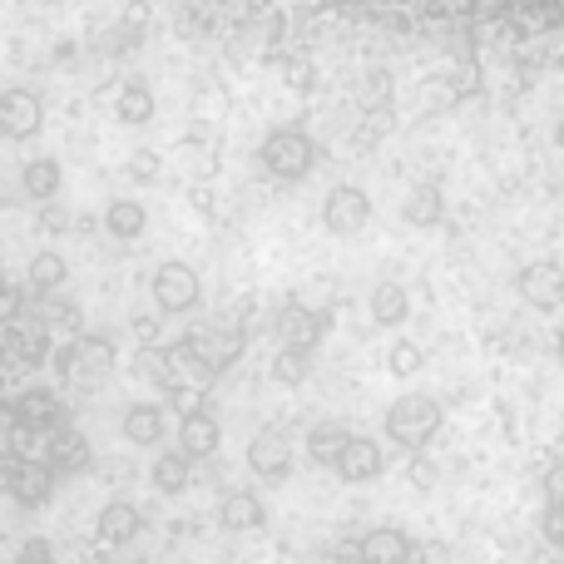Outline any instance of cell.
Returning <instances> with one entry per match:
<instances>
[{"label": "cell", "mask_w": 564, "mask_h": 564, "mask_svg": "<svg viewBox=\"0 0 564 564\" xmlns=\"http://www.w3.org/2000/svg\"><path fill=\"white\" fill-rule=\"evenodd\" d=\"M59 377H65V387L75 391H105V381L115 377V347H109V337H99V332H79L75 341H65L59 347Z\"/></svg>", "instance_id": "obj_1"}, {"label": "cell", "mask_w": 564, "mask_h": 564, "mask_svg": "<svg viewBox=\"0 0 564 564\" xmlns=\"http://www.w3.org/2000/svg\"><path fill=\"white\" fill-rule=\"evenodd\" d=\"M441 431V401L426 397V391H406L387 406V436L406 451H421L431 446Z\"/></svg>", "instance_id": "obj_2"}, {"label": "cell", "mask_w": 564, "mask_h": 564, "mask_svg": "<svg viewBox=\"0 0 564 564\" xmlns=\"http://www.w3.org/2000/svg\"><path fill=\"white\" fill-rule=\"evenodd\" d=\"M178 357H188L198 371L218 377V371L238 367V357H243V332L238 327H198L178 341Z\"/></svg>", "instance_id": "obj_3"}, {"label": "cell", "mask_w": 564, "mask_h": 564, "mask_svg": "<svg viewBox=\"0 0 564 564\" xmlns=\"http://www.w3.org/2000/svg\"><path fill=\"white\" fill-rule=\"evenodd\" d=\"M263 164L282 184H297V178H307L312 164H317V144H312L302 129H273V134L263 139Z\"/></svg>", "instance_id": "obj_4"}, {"label": "cell", "mask_w": 564, "mask_h": 564, "mask_svg": "<svg viewBox=\"0 0 564 564\" xmlns=\"http://www.w3.org/2000/svg\"><path fill=\"white\" fill-rule=\"evenodd\" d=\"M198 273L188 263H164L154 278H149V297H154V312L169 317V312H194L198 307Z\"/></svg>", "instance_id": "obj_5"}, {"label": "cell", "mask_w": 564, "mask_h": 564, "mask_svg": "<svg viewBox=\"0 0 564 564\" xmlns=\"http://www.w3.org/2000/svg\"><path fill=\"white\" fill-rule=\"evenodd\" d=\"M273 327H278L282 351H302V357H307V351L322 341V332L332 327V317L322 307H307V302H288V307L278 312Z\"/></svg>", "instance_id": "obj_6"}, {"label": "cell", "mask_w": 564, "mask_h": 564, "mask_svg": "<svg viewBox=\"0 0 564 564\" xmlns=\"http://www.w3.org/2000/svg\"><path fill=\"white\" fill-rule=\"evenodd\" d=\"M322 224H327V234L337 238H351L361 234V228L371 224V198L361 194L357 184H341L327 194V204H322Z\"/></svg>", "instance_id": "obj_7"}, {"label": "cell", "mask_w": 564, "mask_h": 564, "mask_svg": "<svg viewBox=\"0 0 564 564\" xmlns=\"http://www.w3.org/2000/svg\"><path fill=\"white\" fill-rule=\"evenodd\" d=\"M45 124V105L35 89H0V134L6 139H35Z\"/></svg>", "instance_id": "obj_8"}, {"label": "cell", "mask_w": 564, "mask_h": 564, "mask_svg": "<svg viewBox=\"0 0 564 564\" xmlns=\"http://www.w3.org/2000/svg\"><path fill=\"white\" fill-rule=\"evenodd\" d=\"M248 466H253V476H263V480L292 476V441H288V431H278V426L258 431V436L248 441Z\"/></svg>", "instance_id": "obj_9"}, {"label": "cell", "mask_w": 564, "mask_h": 564, "mask_svg": "<svg viewBox=\"0 0 564 564\" xmlns=\"http://www.w3.org/2000/svg\"><path fill=\"white\" fill-rule=\"evenodd\" d=\"M332 470H337L347 486H367V480L381 476V446L371 436H347V446L337 451Z\"/></svg>", "instance_id": "obj_10"}, {"label": "cell", "mask_w": 564, "mask_h": 564, "mask_svg": "<svg viewBox=\"0 0 564 564\" xmlns=\"http://www.w3.org/2000/svg\"><path fill=\"white\" fill-rule=\"evenodd\" d=\"M218 441H224V426H218L214 411H188L184 421H178V451H184L188 460H208L218 456Z\"/></svg>", "instance_id": "obj_11"}, {"label": "cell", "mask_w": 564, "mask_h": 564, "mask_svg": "<svg viewBox=\"0 0 564 564\" xmlns=\"http://www.w3.org/2000/svg\"><path fill=\"white\" fill-rule=\"evenodd\" d=\"M119 431H124L129 446H159L169 436V411L159 401H134L124 411V421H119Z\"/></svg>", "instance_id": "obj_12"}, {"label": "cell", "mask_w": 564, "mask_h": 564, "mask_svg": "<svg viewBox=\"0 0 564 564\" xmlns=\"http://www.w3.org/2000/svg\"><path fill=\"white\" fill-rule=\"evenodd\" d=\"M15 426H35V431H55L65 426V406L50 387H30L15 397Z\"/></svg>", "instance_id": "obj_13"}, {"label": "cell", "mask_w": 564, "mask_h": 564, "mask_svg": "<svg viewBox=\"0 0 564 564\" xmlns=\"http://www.w3.org/2000/svg\"><path fill=\"white\" fill-rule=\"evenodd\" d=\"M520 292H525V302L530 307H540V312H555L560 307V292H564V278H560V268L550 263H530L525 273H520Z\"/></svg>", "instance_id": "obj_14"}, {"label": "cell", "mask_w": 564, "mask_h": 564, "mask_svg": "<svg viewBox=\"0 0 564 564\" xmlns=\"http://www.w3.org/2000/svg\"><path fill=\"white\" fill-rule=\"evenodd\" d=\"M446 218V194L436 184H416L401 198V224L406 228H436Z\"/></svg>", "instance_id": "obj_15"}, {"label": "cell", "mask_w": 564, "mask_h": 564, "mask_svg": "<svg viewBox=\"0 0 564 564\" xmlns=\"http://www.w3.org/2000/svg\"><path fill=\"white\" fill-rule=\"evenodd\" d=\"M89 466V441L75 426H55L50 431V451H45V470H85Z\"/></svg>", "instance_id": "obj_16"}, {"label": "cell", "mask_w": 564, "mask_h": 564, "mask_svg": "<svg viewBox=\"0 0 564 564\" xmlns=\"http://www.w3.org/2000/svg\"><path fill=\"white\" fill-rule=\"evenodd\" d=\"M416 550H411V540L401 535V530H391V525H381V530H367V540L357 545V560L361 564H401V560H411Z\"/></svg>", "instance_id": "obj_17"}, {"label": "cell", "mask_w": 564, "mask_h": 564, "mask_svg": "<svg viewBox=\"0 0 564 564\" xmlns=\"http://www.w3.org/2000/svg\"><path fill=\"white\" fill-rule=\"evenodd\" d=\"M218 520H224L228 530H238V535H248V530H263L268 510H263V500H258L253 490H228L224 506H218Z\"/></svg>", "instance_id": "obj_18"}, {"label": "cell", "mask_w": 564, "mask_h": 564, "mask_svg": "<svg viewBox=\"0 0 564 564\" xmlns=\"http://www.w3.org/2000/svg\"><path fill=\"white\" fill-rule=\"evenodd\" d=\"M367 312H371V322H377V327H401V322H406V312H411V292L401 288V282H377V288H371V297H367Z\"/></svg>", "instance_id": "obj_19"}, {"label": "cell", "mask_w": 564, "mask_h": 564, "mask_svg": "<svg viewBox=\"0 0 564 564\" xmlns=\"http://www.w3.org/2000/svg\"><path fill=\"white\" fill-rule=\"evenodd\" d=\"M50 490H55V476H50L45 466H20V460H15V470H10V496H15L20 506H25V510L45 506Z\"/></svg>", "instance_id": "obj_20"}, {"label": "cell", "mask_w": 564, "mask_h": 564, "mask_svg": "<svg viewBox=\"0 0 564 564\" xmlns=\"http://www.w3.org/2000/svg\"><path fill=\"white\" fill-rule=\"evenodd\" d=\"M20 188H25L30 204H55L59 198V164L55 159H30L20 169Z\"/></svg>", "instance_id": "obj_21"}, {"label": "cell", "mask_w": 564, "mask_h": 564, "mask_svg": "<svg viewBox=\"0 0 564 564\" xmlns=\"http://www.w3.org/2000/svg\"><path fill=\"white\" fill-rule=\"evenodd\" d=\"M134 535H139V506L109 500V506L99 510V540H105V545H129Z\"/></svg>", "instance_id": "obj_22"}, {"label": "cell", "mask_w": 564, "mask_h": 564, "mask_svg": "<svg viewBox=\"0 0 564 564\" xmlns=\"http://www.w3.org/2000/svg\"><path fill=\"white\" fill-rule=\"evenodd\" d=\"M105 228H109V238H124V243H134V238L149 228V208L139 204V198H115V204L105 208Z\"/></svg>", "instance_id": "obj_23"}, {"label": "cell", "mask_w": 564, "mask_h": 564, "mask_svg": "<svg viewBox=\"0 0 564 564\" xmlns=\"http://www.w3.org/2000/svg\"><path fill=\"white\" fill-rule=\"evenodd\" d=\"M194 486V460L184 456V451H164V456L154 460V490H164V496H178V490Z\"/></svg>", "instance_id": "obj_24"}, {"label": "cell", "mask_w": 564, "mask_h": 564, "mask_svg": "<svg viewBox=\"0 0 564 564\" xmlns=\"http://www.w3.org/2000/svg\"><path fill=\"white\" fill-rule=\"evenodd\" d=\"M115 115L124 119V124H149V119H154V89H149L144 79H129L115 99Z\"/></svg>", "instance_id": "obj_25"}, {"label": "cell", "mask_w": 564, "mask_h": 564, "mask_svg": "<svg viewBox=\"0 0 564 564\" xmlns=\"http://www.w3.org/2000/svg\"><path fill=\"white\" fill-rule=\"evenodd\" d=\"M65 278H69V268H65V258L59 253H35L30 258V292H40V297H55L59 288H65Z\"/></svg>", "instance_id": "obj_26"}, {"label": "cell", "mask_w": 564, "mask_h": 564, "mask_svg": "<svg viewBox=\"0 0 564 564\" xmlns=\"http://www.w3.org/2000/svg\"><path fill=\"white\" fill-rule=\"evenodd\" d=\"M391 129H397V109H391V105L367 109V119H361L357 134H351V149H357V154H367V149H377L381 139L391 134Z\"/></svg>", "instance_id": "obj_27"}, {"label": "cell", "mask_w": 564, "mask_h": 564, "mask_svg": "<svg viewBox=\"0 0 564 564\" xmlns=\"http://www.w3.org/2000/svg\"><path fill=\"white\" fill-rule=\"evenodd\" d=\"M347 436H351V431L337 426V421H317V426H312V436H307V456L317 460V466H332V460H337V451L347 446Z\"/></svg>", "instance_id": "obj_28"}, {"label": "cell", "mask_w": 564, "mask_h": 564, "mask_svg": "<svg viewBox=\"0 0 564 564\" xmlns=\"http://www.w3.org/2000/svg\"><path fill=\"white\" fill-rule=\"evenodd\" d=\"M421 361H426V351L416 347V341H391V351H387V367H391V377H416L421 371Z\"/></svg>", "instance_id": "obj_29"}, {"label": "cell", "mask_w": 564, "mask_h": 564, "mask_svg": "<svg viewBox=\"0 0 564 564\" xmlns=\"http://www.w3.org/2000/svg\"><path fill=\"white\" fill-rule=\"evenodd\" d=\"M139 371H144L154 387H174V357L164 347H144L139 351Z\"/></svg>", "instance_id": "obj_30"}, {"label": "cell", "mask_w": 564, "mask_h": 564, "mask_svg": "<svg viewBox=\"0 0 564 564\" xmlns=\"http://www.w3.org/2000/svg\"><path fill=\"white\" fill-rule=\"evenodd\" d=\"M307 371H312V361L302 357V351H278V357H273V381H278V387H302V381H307Z\"/></svg>", "instance_id": "obj_31"}, {"label": "cell", "mask_w": 564, "mask_h": 564, "mask_svg": "<svg viewBox=\"0 0 564 564\" xmlns=\"http://www.w3.org/2000/svg\"><path fill=\"white\" fill-rule=\"evenodd\" d=\"M40 327H65V332H75L79 327V307H75V302H69V297H59V292H55V297H45V312H40Z\"/></svg>", "instance_id": "obj_32"}, {"label": "cell", "mask_w": 564, "mask_h": 564, "mask_svg": "<svg viewBox=\"0 0 564 564\" xmlns=\"http://www.w3.org/2000/svg\"><path fill=\"white\" fill-rule=\"evenodd\" d=\"M20 317H25V292L0 273V327H10V322H20Z\"/></svg>", "instance_id": "obj_33"}, {"label": "cell", "mask_w": 564, "mask_h": 564, "mask_svg": "<svg viewBox=\"0 0 564 564\" xmlns=\"http://www.w3.org/2000/svg\"><path fill=\"white\" fill-rule=\"evenodd\" d=\"M129 174H134V178H159V174H164L159 149H129Z\"/></svg>", "instance_id": "obj_34"}, {"label": "cell", "mask_w": 564, "mask_h": 564, "mask_svg": "<svg viewBox=\"0 0 564 564\" xmlns=\"http://www.w3.org/2000/svg\"><path fill=\"white\" fill-rule=\"evenodd\" d=\"M129 327H134V337L144 341V347H159V327H164V317H159L154 307H144V312H134V317H129Z\"/></svg>", "instance_id": "obj_35"}, {"label": "cell", "mask_w": 564, "mask_h": 564, "mask_svg": "<svg viewBox=\"0 0 564 564\" xmlns=\"http://www.w3.org/2000/svg\"><path fill=\"white\" fill-rule=\"evenodd\" d=\"M391 75L387 69H371L367 75V85H361V99H367V109H381V105H391Z\"/></svg>", "instance_id": "obj_36"}, {"label": "cell", "mask_w": 564, "mask_h": 564, "mask_svg": "<svg viewBox=\"0 0 564 564\" xmlns=\"http://www.w3.org/2000/svg\"><path fill=\"white\" fill-rule=\"evenodd\" d=\"M406 476H411V486H416V490H436L441 466H436V460H431V456H416V460H411V466H406Z\"/></svg>", "instance_id": "obj_37"}, {"label": "cell", "mask_w": 564, "mask_h": 564, "mask_svg": "<svg viewBox=\"0 0 564 564\" xmlns=\"http://www.w3.org/2000/svg\"><path fill=\"white\" fill-rule=\"evenodd\" d=\"M40 228H45V234H69V208L59 204H40Z\"/></svg>", "instance_id": "obj_38"}, {"label": "cell", "mask_w": 564, "mask_h": 564, "mask_svg": "<svg viewBox=\"0 0 564 564\" xmlns=\"http://www.w3.org/2000/svg\"><path fill=\"white\" fill-rule=\"evenodd\" d=\"M164 391H169V401H174V406L184 411V416H188V411H204V406H198V391L178 387V381H174V387H164Z\"/></svg>", "instance_id": "obj_39"}, {"label": "cell", "mask_w": 564, "mask_h": 564, "mask_svg": "<svg viewBox=\"0 0 564 564\" xmlns=\"http://www.w3.org/2000/svg\"><path fill=\"white\" fill-rule=\"evenodd\" d=\"M149 25V6L144 0H129V10H124V30H144Z\"/></svg>", "instance_id": "obj_40"}, {"label": "cell", "mask_w": 564, "mask_h": 564, "mask_svg": "<svg viewBox=\"0 0 564 564\" xmlns=\"http://www.w3.org/2000/svg\"><path fill=\"white\" fill-rule=\"evenodd\" d=\"M20 560H25V564H50L55 555H50V545H45V540H30V545H25V555H20Z\"/></svg>", "instance_id": "obj_41"}, {"label": "cell", "mask_w": 564, "mask_h": 564, "mask_svg": "<svg viewBox=\"0 0 564 564\" xmlns=\"http://www.w3.org/2000/svg\"><path fill=\"white\" fill-rule=\"evenodd\" d=\"M545 540L560 545V506H545Z\"/></svg>", "instance_id": "obj_42"}, {"label": "cell", "mask_w": 564, "mask_h": 564, "mask_svg": "<svg viewBox=\"0 0 564 564\" xmlns=\"http://www.w3.org/2000/svg\"><path fill=\"white\" fill-rule=\"evenodd\" d=\"M307 69H312L307 59H292V85H297V89H307V85H312V75H307Z\"/></svg>", "instance_id": "obj_43"}, {"label": "cell", "mask_w": 564, "mask_h": 564, "mask_svg": "<svg viewBox=\"0 0 564 564\" xmlns=\"http://www.w3.org/2000/svg\"><path fill=\"white\" fill-rule=\"evenodd\" d=\"M327 564H361V560H357V545H351V550H332Z\"/></svg>", "instance_id": "obj_44"}, {"label": "cell", "mask_w": 564, "mask_h": 564, "mask_svg": "<svg viewBox=\"0 0 564 564\" xmlns=\"http://www.w3.org/2000/svg\"><path fill=\"white\" fill-rule=\"evenodd\" d=\"M401 564H426V560H421V555H411V560H401Z\"/></svg>", "instance_id": "obj_45"}]
</instances>
